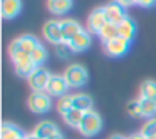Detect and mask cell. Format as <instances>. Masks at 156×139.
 I'll use <instances>...</instances> for the list:
<instances>
[{
	"label": "cell",
	"instance_id": "e575fe53",
	"mask_svg": "<svg viewBox=\"0 0 156 139\" xmlns=\"http://www.w3.org/2000/svg\"><path fill=\"white\" fill-rule=\"evenodd\" d=\"M148 139H156V136H154V137H148Z\"/></svg>",
	"mask_w": 156,
	"mask_h": 139
},
{
	"label": "cell",
	"instance_id": "7402d4cb",
	"mask_svg": "<svg viewBox=\"0 0 156 139\" xmlns=\"http://www.w3.org/2000/svg\"><path fill=\"white\" fill-rule=\"evenodd\" d=\"M139 99V106H141V114L144 119H151V117H156V104L153 99H143V97H138Z\"/></svg>",
	"mask_w": 156,
	"mask_h": 139
},
{
	"label": "cell",
	"instance_id": "cb8c5ba5",
	"mask_svg": "<svg viewBox=\"0 0 156 139\" xmlns=\"http://www.w3.org/2000/svg\"><path fill=\"white\" fill-rule=\"evenodd\" d=\"M30 59H32L35 67H42V65L45 64V61H47V49L42 44H39L37 47H35V50L30 54Z\"/></svg>",
	"mask_w": 156,
	"mask_h": 139
},
{
	"label": "cell",
	"instance_id": "603a6c76",
	"mask_svg": "<svg viewBox=\"0 0 156 139\" xmlns=\"http://www.w3.org/2000/svg\"><path fill=\"white\" fill-rule=\"evenodd\" d=\"M139 97L156 99V81H143L139 85Z\"/></svg>",
	"mask_w": 156,
	"mask_h": 139
},
{
	"label": "cell",
	"instance_id": "e0dca14e",
	"mask_svg": "<svg viewBox=\"0 0 156 139\" xmlns=\"http://www.w3.org/2000/svg\"><path fill=\"white\" fill-rule=\"evenodd\" d=\"M25 132L14 122L5 121L2 124V139H24Z\"/></svg>",
	"mask_w": 156,
	"mask_h": 139
},
{
	"label": "cell",
	"instance_id": "83f0119b",
	"mask_svg": "<svg viewBox=\"0 0 156 139\" xmlns=\"http://www.w3.org/2000/svg\"><path fill=\"white\" fill-rule=\"evenodd\" d=\"M54 49H55V54L61 59H67L69 55L72 54V49H71V45H69V42H61V44L54 45Z\"/></svg>",
	"mask_w": 156,
	"mask_h": 139
},
{
	"label": "cell",
	"instance_id": "ffe728a7",
	"mask_svg": "<svg viewBox=\"0 0 156 139\" xmlns=\"http://www.w3.org/2000/svg\"><path fill=\"white\" fill-rule=\"evenodd\" d=\"M82 117H84V112H82V111H77V109H71L67 114L62 116V119H64V124L69 126V127H74V129H79Z\"/></svg>",
	"mask_w": 156,
	"mask_h": 139
},
{
	"label": "cell",
	"instance_id": "4316f807",
	"mask_svg": "<svg viewBox=\"0 0 156 139\" xmlns=\"http://www.w3.org/2000/svg\"><path fill=\"white\" fill-rule=\"evenodd\" d=\"M141 134H144L146 137H154L156 136V117H151V119H148V121L143 124V127H141Z\"/></svg>",
	"mask_w": 156,
	"mask_h": 139
},
{
	"label": "cell",
	"instance_id": "52a82bcc",
	"mask_svg": "<svg viewBox=\"0 0 156 139\" xmlns=\"http://www.w3.org/2000/svg\"><path fill=\"white\" fill-rule=\"evenodd\" d=\"M42 35L47 42H51L52 45H57L61 42H64L62 37V29H61V20H47L42 27Z\"/></svg>",
	"mask_w": 156,
	"mask_h": 139
},
{
	"label": "cell",
	"instance_id": "7c38bea8",
	"mask_svg": "<svg viewBox=\"0 0 156 139\" xmlns=\"http://www.w3.org/2000/svg\"><path fill=\"white\" fill-rule=\"evenodd\" d=\"M91 44H92V34L87 30V29H82V30L79 32V34L76 35L71 42H69L72 52H77V54H79V52L87 50V49L91 47Z\"/></svg>",
	"mask_w": 156,
	"mask_h": 139
},
{
	"label": "cell",
	"instance_id": "ba28073f",
	"mask_svg": "<svg viewBox=\"0 0 156 139\" xmlns=\"http://www.w3.org/2000/svg\"><path fill=\"white\" fill-rule=\"evenodd\" d=\"M67 89H69V85H67V82H66L64 75L62 74H52L45 92H47L51 97H62V96L67 94Z\"/></svg>",
	"mask_w": 156,
	"mask_h": 139
},
{
	"label": "cell",
	"instance_id": "d6986e66",
	"mask_svg": "<svg viewBox=\"0 0 156 139\" xmlns=\"http://www.w3.org/2000/svg\"><path fill=\"white\" fill-rule=\"evenodd\" d=\"M118 29H119V37L126 39V40H129V42L134 39V34H136V22L133 20L131 17L124 19V20H122L121 24L118 25Z\"/></svg>",
	"mask_w": 156,
	"mask_h": 139
},
{
	"label": "cell",
	"instance_id": "4fadbf2b",
	"mask_svg": "<svg viewBox=\"0 0 156 139\" xmlns=\"http://www.w3.org/2000/svg\"><path fill=\"white\" fill-rule=\"evenodd\" d=\"M61 29H62V37L64 42H71L79 32L82 30V25L76 19H62L61 20Z\"/></svg>",
	"mask_w": 156,
	"mask_h": 139
},
{
	"label": "cell",
	"instance_id": "f1b7e54d",
	"mask_svg": "<svg viewBox=\"0 0 156 139\" xmlns=\"http://www.w3.org/2000/svg\"><path fill=\"white\" fill-rule=\"evenodd\" d=\"M156 4V0H134V5H139L143 9H149Z\"/></svg>",
	"mask_w": 156,
	"mask_h": 139
},
{
	"label": "cell",
	"instance_id": "d6a6232c",
	"mask_svg": "<svg viewBox=\"0 0 156 139\" xmlns=\"http://www.w3.org/2000/svg\"><path fill=\"white\" fill-rule=\"evenodd\" d=\"M47 139H64V136L59 132V134H54V136H51V137H47Z\"/></svg>",
	"mask_w": 156,
	"mask_h": 139
},
{
	"label": "cell",
	"instance_id": "ac0fdd59",
	"mask_svg": "<svg viewBox=\"0 0 156 139\" xmlns=\"http://www.w3.org/2000/svg\"><path fill=\"white\" fill-rule=\"evenodd\" d=\"M47 9L54 15H64L72 9V0H47Z\"/></svg>",
	"mask_w": 156,
	"mask_h": 139
},
{
	"label": "cell",
	"instance_id": "5b68a950",
	"mask_svg": "<svg viewBox=\"0 0 156 139\" xmlns=\"http://www.w3.org/2000/svg\"><path fill=\"white\" fill-rule=\"evenodd\" d=\"M27 106L32 112H35V114H44V112L51 111L52 97L47 92H32L27 99Z\"/></svg>",
	"mask_w": 156,
	"mask_h": 139
},
{
	"label": "cell",
	"instance_id": "f546056e",
	"mask_svg": "<svg viewBox=\"0 0 156 139\" xmlns=\"http://www.w3.org/2000/svg\"><path fill=\"white\" fill-rule=\"evenodd\" d=\"M118 4H121L122 7H129V5H134V0H116Z\"/></svg>",
	"mask_w": 156,
	"mask_h": 139
},
{
	"label": "cell",
	"instance_id": "3957f363",
	"mask_svg": "<svg viewBox=\"0 0 156 139\" xmlns=\"http://www.w3.org/2000/svg\"><path fill=\"white\" fill-rule=\"evenodd\" d=\"M62 75H64V79H66V82H67L69 89L82 87V85L87 82V79H89V72H87V69H86L82 64H71V65H67Z\"/></svg>",
	"mask_w": 156,
	"mask_h": 139
},
{
	"label": "cell",
	"instance_id": "44dd1931",
	"mask_svg": "<svg viewBox=\"0 0 156 139\" xmlns=\"http://www.w3.org/2000/svg\"><path fill=\"white\" fill-rule=\"evenodd\" d=\"M118 37H119V29L114 24H106L104 29L99 32V39L102 40V44H108V42L114 40Z\"/></svg>",
	"mask_w": 156,
	"mask_h": 139
},
{
	"label": "cell",
	"instance_id": "484cf974",
	"mask_svg": "<svg viewBox=\"0 0 156 139\" xmlns=\"http://www.w3.org/2000/svg\"><path fill=\"white\" fill-rule=\"evenodd\" d=\"M126 112H128L131 117H143L141 106H139V99H131V101L126 104Z\"/></svg>",
	"mask_w": 156,
	"mask_h": 139
},
{
	"label": "cell",
	"instance_id": "4dcf8cb0",
	"mask_svg": "<svg viewBox=\"0 0 156 139\" xmlns=\"http://www.w3.org/2000/svg\"><path fill=\"white\" fill-rule=\"evenodd\" d=\"M128 139H148L144 134H141V132H134V134L128 136Z\"/></svg>",
	"mask_w": 156,
	"mask_h": 139
},
{
	"label": "cell",
	"instance_id": "d4e9b609",
	"mask_svg": "<svg viewBox=\"0 0 156 139\" xmlns=\"http://www.w3.org/2000/svg\"><path fill=\"white\" fill-rule=\"evenodd\" d=\"M55 109L59 111L61 116L67 114L71 109H74L72 107V94H66V96H62V97H59L57 102H55Z\"/></svg>",
	"mask_w": 156,
	"mask_h": 139
},
{
	"label": "cell",
	"instance_id": "d590c367",
	"mask_svg": "<svg viewBox=\"0 0 156 139\" xmlns=\"http://www.w3.org/2000/svg\"><path fill=\"white\" fill-rule=\"evenodd\" d=\"M153 101H154V104H156V99H153Z\"/></svg>",
	"mask_w": 156,
	"mask_h": 139
},
{
	"label": "cell",
	"instance_id": "30bf717a",
	"mask_svg": "<svg viewBox=\"0 0 156 139\" xmlns=\"http://www.w3.org/2000/svg\"><path fill=\"white\" fill-rule=\"evenodd\" d=\"M39 44H41V42L37 40V37H35V35L24 34V35H20V37L14 39V40L10 42V47L19 49V50H22V52H25V54L30 55L32 52L35 50V47H37Z\"/></svg>",
	"mask_w": 156,
	"mask_h": 139
},
{
	"label": "cell",
	"instance_id": "5bb4252c",
	"mask_svg": "<svg viewBox=\"0 0 156 139\" xmlns=\"http://www.w3.org/2000/svg\"><path fill=\"white\" fill-rule=\"evenodd\" d=\"M0 5H2V17L5 20L17 17L22 10V0H2Z\"/></svg>",
	"mask_w": 156,
	"mask_h": 139
},
{
	"label": "cell",
	"instance_id": "836d02e7",
	"mask_svg": "<svg viewBox=\"0 0 156 139\" xmlns=\"http://www.w3.org/2000/svg\"><path fill=\"white\" fill-rule=\"evenodd\" d=\"M109 139H128V137H124V136H121V134H112Z\"/></svg>",
	"mask_w": 156,
	"mask_h": 139
},
{
	"label": "cell",
	"instance_id": "6da1fadb",
	"mask_svg": "<svg viewBox=\"0 0 156 139\" xmlns=\"http://www.w3.org/2000/svg\"><path fill=\"white\" fill-rule=\"evenodd\" d=\"M9 55H10L12 62H14V71L19 77H25L27 79L29 75L32 74V71L35 69L34 62H32L30 55L25 54V52L19 50V49H14L9 45Z\"/></svg>",
	"mask_w": 156,
	"mask_h": 139
},
{
	"label": "cell",
	"instance_id": "9c48e42d",
	"mask_svg": "<svg viewBox=\"0 0 156 139\" xmlns=\"http://www.w3.org/2000/svg\"><path fill=\"white\" fill-rule=\"evenodd\" d=\"M106 24H108V20H106V15H104V9L96 7L87 17V30L91 32V34L99 35V32L104 29Z\"/></svg>",
	"mask_w": 156,
	"mask_h": 139
},
{
	"label": "cell",
	"instance_id": "8fae6325",
	"mask_svg": "<svg viewBox=\"0 0 156 139\" xmlns=\"http://www.w3.org/2000/svg\"><path fill=\"white\" fill-rule=\"evenodd\" d=\"M129 47H131V42L122 39V37H118L114 40L104 44V50L109 57H121V55L128 54Z\"/></svg>",
	"mask_w": 156,
	"mask_h": 139
},
{
	"label": "cell",
	"instance_id": "277c9868",
	"mask_svg": "<svg viewBox=\"0 0 156 139\" xmlns=\"http://www.w3.org/2000/svg\"><path fill=\"white\" fill-rule=\"evenodd\" d=\"M51 72L42 65V67H35L32 74L27 77V84L32 89V92H45L47 84L51 81Z\"/></svg>",
	"mask_w": 156,
	"mask_h": 139
},
{
	"label": "cell",
	"instance_id": "9a60e30c",
	"mask_svg": "<svg viewBox=\"0 0 156 139\" xmlns=\"http://www.w3.org/2000/svg\"><path fill=\"white\" fill-rule=\"evenodd\" d=\"M59 132L61 131H59L57 124L52 122V121H41L34 129V134H37L41 139H47V137H51V136H54V134H59Z\"/></svg>",
	"mask_w": 156,
	"mask_h": 139
},
{
	"label": "cell",
	"instance_id": "8992f818",
	"mask_svg": "<svg viewBox=\"0 0 156 139\" xmlns=\"http://www.w3.org/2000/svg\"><path fill=\"white\" fill-rule=\"evenodd\" d=\"M104 9V15H106V20L108 24H114V25H119L124 19H128V14H126V7H122L121 4L118 2H109V4L102 5Z\"/></svg>",
	"mask_w": 156,
	"mask_h": 139
},
{
	"label": "cell",
	"instance_id": "1f68e13d",
	"mask_svg": "<svg viewBox=\"0 0 156 139\" xmlns=\"http://www.w3.org/2000/svg\"><path fill=\"white\" fill-rule=\"evenodd\" d=\"M24 139H41L37 134H34V132H29V134H25V137Z\"/></svg>",
	"mask_w": 156,
	"mask_h": 139
},
{
	"label": "cell",
	"instance_id": "2e32d148",
	"mask_svg": "<svg viewBox=\"0 0 156 139\" xmlns=\"http://www.w3.org/2000/svg\"><path fill=\"white\" fill-rule=\"evenodd\" d=\"M72 107L82 112L92 111V97L89 94H84V92L72 94Z\"/></svg>",
	"mask_w": 156,
	"mask_h": 139
},
{
	"label": "cell",
	"instance_id": "7a4b0ae2",
	"mask_svg": "<svg viewBox=\"0 0 156 139\" xmlns=\"http://www.w3.org/2000/svg\"><path fill=\"white\" fill-rule=\"evenodd\" d=\"M102 129V117L99 116L98 111H87L84 112V117L81 121L77 131L81 132L84 137H92V136H98Z\"/></svg>",
	"mask_w": 156,
	"mask_h": 139
}]
</instances>
